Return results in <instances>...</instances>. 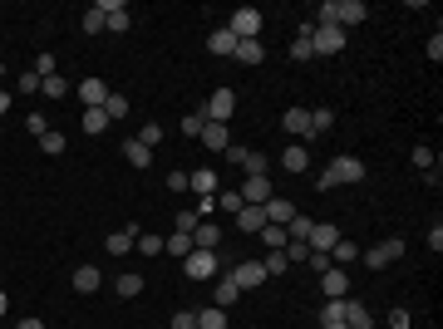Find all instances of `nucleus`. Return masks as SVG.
<instances>
[{"instance_id": "1", "label": "nucleus", "mask_w": 443, "mask_h": 329, "mask_svg": "<svg viewBox=\"0 0 443 329\" xmlns=\"http://www.w3.org/2000/svg\"><path fill=\"white\" fill-rule=\"evenodd\" d=\"M364 177V163L359 158H350V153H340V158H330V167L315 177V192H330V187H350V182H359Z\"/></svg>"}, {"instance_id": "2", "label": "nucleus", "mask_w": 443, "mask_h": 329, "mask_svg": "<svg viewBox=\"0 0 443 329\" xmlns=\"http://www.w3.org/2000/svg\"><path fill=\"white\" fill-rule=\"evenodd\" d=\"M369 15V5L364 0H320V10H315V25H359Z\"/></svg>"}, {"instance_id": "3", "label": "nucleus", "mask_w": 443, "mask_h": 329, "mask_svg": "<svg viewBox=\"0 0 443 329\" xmlns=\"http://www.w3.org/2000/svg\"><path fill=\"white\" fill-rule=\"evenodd\" d=\"M301 35L310 40L315 54H340V49H345V30H340V25H306Z\"/></svg>"}, {"instance_id": "4", "label": "nucleus", "mask_w": 443, "mask_h": 329, "mask_svg": "<svg viewBox=\"0 0 443 329\" xmlns=\"http://www.w3.org/2000/svg\"><path fill=\"white\" fill-rule=\"evenodd\" d=\"M182 270H187V280H212L222 270L217 250H192V255H182Z\"/></svg>"}, {"instance_id": "5", "label": "nucleus", "mask_w": 443, "mask_h": 329, "mask_svg": "<svg viewBox=\"0 0 443 329\" xmlns=\"http://www.w3.org/2000/svg\"><path fill=\"white\" fill-rule=\"evenodd\" d=\"M399 255H404V241H374V246L369 250H359V260H364V265H369V270H384V265H394Z\"/></svg>"}, {"instance_id": "6", "label": "nucleus", "mask_w": 443, "mask_h": 329, "mask_svg": "<svg viewBox=\"0 0 443 329\" xmlns=\"http://www.w3.org/2000/svg\"><path fill=\"white\" fill-rule=\"evenodd\" d=\"M202 113H207V123H232V113H237V88H217V93L202 103Z\"/></svg>"}, {"instance_id": "7", "label": "nucleus", "mask_w": 443, "mask_h": 329, "mask_svg": "<svg viewBox=\"0 0 443 329\" xmlns=\"http://www.w3.org/2000/svg\"><path fill=\"white\" fill-rule=\"evenodd\" d=\"M237 40H257L262 35V10H252V5H242L237 15H232V25H227Z\"/></svg>"}, {"instance_id": "8", "label": "nucleus", "mask_w": 443, "mask_h": 329, "mask_svg": "<svg viewBox=\"0 0 443 329\" xmlns=\"http://www.w3.org/2000/svg\"><path fill=\"white\" fill-rule=\"evenodd\" d=\"M99 10H104V30H114V35H124L133 25V15H129L124 0H99Z\"/></svg>"}, {"instance_id": "9", "label": "nucleus", "mask_w": 443, "mask_h": 329, "mask_svg": "<svg viewBox=\"0 0 443 329\" xmlns=\"http://www.w3.org/2000/svg\"><path fill=\"white\" fill-rule=\"evenodd\" d=\"M232 280H237L242 290H257L266 280V265L262 260H237V265H232Z\"/></svg>"}, {"instance_id": "10", "label": "nucleus", "mask_w": 443, "mask_h": 329, "mask_svg": "<svg viewBox=\"0 0 443 329\" xmlns=\"http://www.w3.org/2000/svg\"><path fill=\"white\" fill-rule=\"evenodd\" d=\"M320 290H325V300H350V275H345L340 265H330V270L320 275Z\"/></svg>"}, {"instance_id": "11", "label": "nucleus", "mask_w": 443, "mask_h": 329, "mask_svg": "<svg viewBox=\"0 0 443 329\" xmlns=\"http://www.w3.org/2000/svg\"><path fill=\"white\" fill-rule=\"evenodd\" d=\"M335 241H340V226H335V221H315V226H310V236H306L310 250H330Z\"/></svg>"}, {"instance_id": "12", "label": "nucleus", "mask_w": 443, "mask_h": 329, "mask_svg": "<svg viewBox=\"0 0 443 329\" xmlns=\"http://www.w3.org/2000/svg\"><path fill=\"white\" fill-rule=\"evenodd\" d=\"M242 202H247V206H266V202H271V177H247V182H242Z\"/></svg>"}, {"instance_id": "13", "label": "nucleus", "mask_w": 443, "mask_h": 329, "mask_svg": "<svg viewBox=\"0 0 443 329\" xmlns=\"http://www.w3.org/2000/svg\"><path fill=\"white\" fill-rule=\"evenodd\" d=\"M79 103H84V108H104V103H109V83L104 79H79Z\"/></svg>"}, {"instance_id": "14", "label": "nucleus", "mask_w": 443, "mask_h": 329, "mask_svg": "<svg viewBox=\"0 0 443 329\" xmlns=\"http://www.w3.org/2000/svg\"><path fill=\"white\" fill-rule=\"evenodd\" d=\"M192 246L197 250H217L222 246V226L217 221H197V226H192Z\"/></svg>"}, {"instance_id": "15", "label": "nucleus", "mask_w": 443, "mask_h": 329, "mask_svg": "<svg viewBox=\"0 0 443 329\" xmlns=\"http://www.w3.org/2000/svg\"><path fill=\"white\" fill-rule=\"evenodd\" d=\"M227 143H232V123H202V148L227 153Z\"/></svg>"}, {"instance_id": "16", "label": "nucleus", "mask_w": 443, "mask_h": 329, "mask_svg": "<svg viewBox=\"0 0 443 329\" xmlns=\"http://www.w3.org/2000/svg\"><path fill=\"white\" fill-rule=\"evenodd\" d=\"M262 211H266V226H291V216H296V206L286 202V197H271Z\"/></svg>"}, {"instance_id": "17", "label": "nucleus", "mask_w": 443, "mask_h": 329, "mask_svg": "<svg viewBox=\"0 0 443 329\" xmlns=\"http://www.w3.org/2000/svg\"><path fill=\"white\" fill-rule=\"evenodd\" d=\"M237 295H242V285H237V280H232V270H227V275L217 280V290H212V305H217V310H232V305H237Z\"/></svg>"}, {"instance_id": "18", "label": "nucleus", "mask_w": 443, "mask_h": 329, "mask_svg": "<svg viewBox=\"0 0 443 329\" xmlns=\"http://www.w3.org/2000/svg\"><path fill=\"white\" fill-rule=\"evenodd\" d=\"M345 325L350 329H374V315H369L364 300H345Z\"/></svg>"}, {"instance_id": "19", "label": "nucleus", "mask_w": 443, "mask_h": 329, "mask_svg": "<svg viewBox=\"0 0 443 329\" xmlns=\"http://www.w3.org/2000/svg\"><path fill=\"white\" fill-rule=\"evenodd\" d=\"M281 128H286V133H296V138H310V108H286Z\"/></svg>"}, {"instance_id": "20", "label": "nucleus", "mask_w": 443, "mask_h": 329, "mask_svg": "<svg viewBox=\"0 0 443 329\" xmlns=\"http://www.w3.org/2000/svg\"><path fill=\"white\" fill-rule=\"evenodd\" d=\"M187 187H197V197H212L217 192V172L212 167H197V172H187Z\"/></svg>"}, {"instance_id": "21", "label": "nucleus", "mask_w": 443, "mask_h": 329, "mask_svg": "<svg viewBox=\"0 0 443 329\" xmlns=\"http://www.w3.org/2000/svg\"><path fill=\"white\" fill-rule=\"evenodd\" d=\"M281 167H286V172H306V167H310V153H306V143H291V148L281 153Z\"/></svg>"}, {"instance_id": "22", "label": "nucleus", "mask_w": 443, "mask_h": 329, "mask_svg": "<svg viewBox=\"0 0 443 329\" xmlns=\"http://www.w3.org/2000/svg\"><path fill=\"white\" fill-rule=\"evenodd\" d=\"M262 226H266V211H262V206H242V211H237V231H252V236H257Z\"/></svg>"}, {"instance_id": "23", "label": "nucleus", "mask_w": 443, "mask_h": 329, "mask_svg": "<svg viewBox=\"0 0 443 329\" xmlns=\"http://www.w3.org/2000/svg\"><path fill=\"white\" fill-rule=\"evenodd\" d=\"M207 49L222 54V59H232V54H237V35H232V30H212V35H207Z\"/></svg>"}, {"instance_id": "24", "label": "nucleus", "mask_w": 443, "mask_h": 329, "mask_svg": "<svg viewBox=\"0 0 443 329\" xmlns=\"http://www.w3.org/2000/svg\"><path fill=\"white\" fill-rule=\"evenodd\" d=\"M99 285H104L99 265H79V270H74V290H79V295H94Z\"/></svg>"}, {"instance_id": "25", "label": "nucleus", "mask_w": 443, "mask_h": 329, "mask_svg": "<svg viewBox=\"0 0 443 329\" xmlns=\"http://www.w3.org/2000/svg\"><path fill=\"white\" fill-rule=\"evenodd\" d=\"M237 64H262L266 59V49H262V40H237V54H232Z\"/></svg>"}, {"instance_id": "26", "label": "nucleus", "mask_w": 443, "mask_h": 329, "mask_svg": "<svg viewBox=\"0 0 443 329\" xmlns=\"http://www.w3.org/2000/svg\"><path fill=\"white\" fill-rule=\"evenodd\" d=\"M354 255H359V250H354V241H345V236H340V241L330 246V265H340V270H345Z\"/></svg>"}, {"instance_id": "27", "label": "nucleus", "mask_w": 443, "mask_h": 329, "mask_svg": "<svg viewBox=\"0 0 443 329\" xmlns=\"http://www.w3.org/2000/svg\"><path fill=\"white\" fill-rule=\"evenodd\" d=\"M104 113H109V123H124V118H129V98H124V93H109Z\"/></svg>"}, {"instance_id": "28", "label": "nucleus", "mask_w": 443, "mask_h": 329, "mask_svg": "<svg viewBox=\"0 0 443 329\" xmlns=\"http://www.w3.org/2000/svg\"><path fill=\"white\" fill-rule=\"evenodd\" d=\"M257 236H262V246H266V250H281L286 241H291V236H286V226H262Z\"/></svg>"}, {"instance_id": "29", "label": "nucleus", "mask_w": 443, "mask_h": 329, "mask_svg": "<svg viewBox=\"0 0 443 329\" xmlns=\"http://www.w3.org/2000/svg\"><path fill=\"white\" fill-rule=\"evenodd\" d=\"M124 158H129L133 167H148V163H153V153H148V148H143L138 138H129V143H124Z\"/></svg>"}, {"instance_id": "30", "label": "nucleus", "mask_w": 443, "mask_h": 329, "mask_svg": "<svg viewBox=\"0 0 443 329\" xmlns=\"http://www.w3.org/2000/svg\"><path fill=\"white\" fill-rule=\"evenodd\" d=\"M40 93L44 98H64V93H69V79H64V74H49V79H40Z\"/></svg>"}, {"instance_id": "31", "label": "nucleus", "mask_w": 443, "mask_h": 329, "mask_svg": "<svg viewBox=\"0 0 443 329\" xmlns=\"http://www.w3.org/2000/svg\"><path fill=\"white\" fill-rule=\"evenodd\" d=\"M104 250H109V255H129V250H133V236H129V231H109Z\"/></svg>"}, {"instance_id": "32", "label": "nucleus", "mask_w": 443, "mask_h": 329, "mask_svg": "<svg viewBox=\"0 0 443 329\" xmlns=\"http://www.w3.org/2000/svg\"><path fill=\"white\" fill-rule=\"evenodd\" d=\"M197 329H227V310H217V305H207V310L197 315Z\"/></svg>"}, {"instance_id": "33", "label": "nucleus", "mask_w": 443, "mask_h": 329, "mask_svg": "<svg viewBox=\"0 0 443 329\" xmlns=\"http://www.w3.org/2000/svg\"><path fill=\"white\" fill-rule=\"evenodd\" d=\"M330 123H335V113H330V108H310V138L330 133Z\"/></svg>"}, {"instance_id": "34", "label": "nucleus", "mask_w": 443, "mask_h": 329, "mask_svg": "<svg viewBox=\"0 0 443 329\" xmlns=\"http://www.w3.org/2000/svg\"><path fill=\"white\" fill-rule=\"evenodd\" d=\"M247 177H271V172H266V167H271V158H266V153H247Z\"/></svg>"}, {"instance_id": "35", "label": "nucleus", "mask_w": 443, "mask_h": 329, "mask_svg": "<svg viewBox=\"0 0 443 329\" xmlns=\"http://www.w3.org/2000/svg\"><path fill=\"white\" fill-rule=\"evenodd\" d=\"M119 295H124V300H133V295H143V275H133V270H124V275H119Z\"/></svg>"}, {"instance_id": "36", "label": "nucleus", "mask_w": 443, "mask_h": 329, "mask_svg": "<svg viewBox=\"0 0 443 329\" xmlns=\"http://www.w3.org/2000/svg\"><path fill=\"white\" fill-rule=\"evenodd\" d=\"M40 153L59 158V153H64V133H54V128H49V133H40Z\"/></svg>"}, {"instance_id": "37", "label": "nucleus", "mask_w": 443, "mask_h": 329, "mask_svg": "<svg viewBox=\"0 0 443 329\" xmlns=\"http://www.w3.org/2000/svg\"><path fill=\"white\" fill-rule=\"evenodd\" d=\"M163 250H173V255H192V236H182V231H173V236H168V241H163Z\"/></svg>"}, {"instance_id": "38", "label": "nucleus", "mask_w": 443, "mask_h": 329, "mask_svg": "<svg viewBox=\"0 0 443 329\" xmlns=\"http://www.w3.org/2000/svg\"><path fill=\"white\" fill-rule=\"evenodd\" d=\"M133 250H138V255H163V236H148V231H143V236L133 241Z\"/></svg>"}, {"instance_id": "39", "label": "nucleus", "mask_w": 443, "mask_h": 329, "mask_svg": "<svg viewBox=\"0 0 443 329\" xmlns=\"http://www.w3.org/2000/svg\"><path fill=\"white\" fill-rule=\"evenodd\" d=\"M345 320V300H325V310H320V325H340Z\"/></svg>"}, {"instance_id": "40", "label": "nucleus", "mask_w": 443, "mask_h": 329, "mask_svg": "<svg viewBox=\"0 0 443 329\" xmlns=\"http://www.w3.org/2000/svg\"><path fill=\"white\" fill-rule=\"evenodd\" d=\"M109 128V113L104 108H84V133H104Z\"/></svg>"}, {"instance_id": "41", "label": "nucleus", "mask_w": 443, "mask_h": 329, "mask_svg": "<svg viewBox=\"0 0 443 329\" xmlns=\"http://www.w3.org/2000/svg\"><path fill=\"white\" fill-rule=\"evenodd\" d=\"M138 143H143V148L153 153V148L163 143V128H158V123H143V128H138Z\"/></svg>"}, {"instance_id": "42", "label": "nucleus", "mask_w": 443, "mask_h": 329, "mask_svg": "<svg viewBox=\"0 0 443 329\" xmlns=\"http://www.w3.org/2000/svg\"><path fill=\"white\" fill-rule=\"evenodd\" d=\"M202 123H207V113H202V103H197V113L182 118V133H187V138H202Z\"/></svg>"}, {"instance_id": "43", "label": "nucleus", "mask_w": 443, "mask_h": 329, "mask_svg": "<svg viewBox=\"0 0 443 329\" xmlns=\"http://www.w3.org/2000/svg\"><path fill=\"white\" fill-rule=\"evenodd\" d=\"M79 25H84V35H99V30H104V10H99V5H89Z\"/></svg>"}, {"instance_id": "44", "label": "nucleus", "mask_w": 443, "mask_h": 329, "mask_svg": "<svg viewBox=\"0 0 443 329\" xmlns=\"http://www.w3.org/2000/svg\"><path fill=\"white\" fill-rule=\"evenodd\" d=\"M266 275H281V270H286V265H291V260H286V250H266Z\"/></svg>"}, {"instance_id": "45", "label": "nucleus", "mask_w": 443, "mask_h": 329, "mask_svg": "<svg viewBox=\"0 0 443 329\" xmlns=\"http://www.w3.org/2000/svg\"><path fill=\"white\" fill-rule=\"evenodd\" d=\"M242 206H247V202H242V192H222V197H217V211H232V216H237Z\"/></svg>"}, {"instance_id": "46", "label": "nucleus", "mask_w": 443, "mask_h": 329, "mask_svg": "<svg viewBox=\"0 0 443 329\" xmlns=\"http://www.w3.org/2000/svg\"><path fill=\"white\" fill-rule=\"evenodd\" d=\"M306 265L315 270V275H325V270H330V250H310V255H306Z\"/></svg>"}, {"instance_id": "47", "label": "nucleus", "mask_w": 443, "mask_h": 329, "mask_svg": "<svg viewBox=\"0 0 443 329\" xmlns=\"http://www.w3.org/2000/svg\"><path fill=\"white\" fill-rule=\"evenodd\" d=\"M409 158H414V167H419V172H429V167H434V148H424V143H419Z\"/></svg>"}, {"instance_id": "48", "label": "nucleus", "mask_w": 443, "mask_h": 329, "mask_svg": "<svg viewBox=\"0 0 443 329\" xmlns=\"http://www.w3.org/2000/svg\"><path fill=\"white\" fill-rule=\"evenodd\" d=\"M291 59H301V64H306V59H315V49H310L306 35H296V44H291Z\"/></svg>"}, {"instance_id": "49", "label": "nucleus", "mask_w": 443, "mask_h": 329, "mask_svg": "<svg viewBox=\"0 0 443 329\" xmlns=\"http://www.w3.org/2000/svg\"><path fill=\"white\" fill-rule=\"evenodd\" d=\"M197 221H202L197 211H177V231H182V236H192V226H197Z\"/></svg>"}, {"instance_id": "50", "label": "nucleus", "mask_w": 443, "mask_h": 329, "mask_svg": "<svg viewBox=\"0 0 443 329\" xmlns=\"http://www.w3.org/2000/svg\"><path fill=\"white\" fill-rule=\"evenodd\" d=\"M281 250H286V260H306V255H310V246H306V241H286Z\"/></svg>"}, {"instance_id": "51", "label": "nucleus", "mask_w": 443, "mask_h": 329, "mask_svg": "<svg viewBox=\"0 0 443 329\" xmlns=\"http://www.w3.org/2000/svg\"><path fill=\"white\" fill-rule=\"evenodd\" d=\"M35 74H40V79L54 74V54H35Z\"/></svg>"}, {"instance_id": "52", "label": "nucleus", "mask_w": 443, "mask_h": 329, "mask_svg": "<svg viewBox=\"0 0 443 329\" xmlns=\"http://www.w3.org/2000/svg\"><path fill=\"white\" fill-rule=\"evenodd\" d=\"M173 329H197V315H192V310H177V315H173Z\"/></svg>"}, {"instance_id": "53", "label": "nucleus", "mask_w": 443, "mask_h": 329, "mask_svg": "<svg viewBox=\"0 0 443 329\" xmlns=\"http://www.w3.org/2000/svg\"><path fill=\"white\" fill-rule=\"evenodd\" d=\"M389 329H409V310H404V305L389 310Z\"/></svg>"}, {"instance_id": "54", "label": "nucleus", "mask_w": 443, "mask_h": 329, "mask_svg": "<svg viewBox=\"0 0 443 329\" xmlns=\"http://www.w3.org/2000/svg\"><path fill=\"white\" fill-rule=\"evenodd\" d=\"M20 93H40V74H35V69L20 74Z\"/></svg>"}, {"instance_id": "55", "label": "nucleus", "mask_w": 443, "mask_h": 329, "mask_svg": "<svg viewBox=\"0 0 443 329\" xmlns=\"http://www.w3.org/2000/svg\"><path fill=\"white\" fill-rule=\"evenodd\" d=\"M247 153H252V148H242V143H227V158H232V163H237V167L247 163Z\"/></svg>"}, {"instance_id": "56", "label": "nucleus", "mask_w": 443, "mask_h": 329, "mask_svg": "<svg viewBox=\"0 0 443 329\" xmlns=\"http://www.w3.org/2000/svg\"><path fill=\"white\" fill-rule=\"evenodd\" d=\"M168 192H187V172H168Z\"/></svg>"}, {"instance_id": "57", "label": "nucleus", "mask_w": 443, "mask_h": 329, "mask_svg": "<svg viewBox=\"0 0 443 329\" xmlns=\"http://www.w3.org/2000/svg\"><path fill=\"white\" fill-rule=\"evenodd\" d=\"M429 59H434V64L443 59V35H439V30H434V40H429Z\"/></svg>"}, {"instance_id": "58", "label": "nucleus", "mask_w": 443, "mask_h": 329, "mask_svg": "<svg viewBox=\"0 0 443 329\" xmlns=\"http://www.w3.org/2000/svg\"><path fill=\"white\" fill-rule=\"evenodd\" d=\"M429 250H443V226H439V221L429 226Z\"/></svg>"}, {"instance_id": "59", "label": "nucleus", "mask_w": 443, "mask_h": 329, "mask_svg": "<svg viewBox=\"0 0 443 329\" xmlns=\"http://www.w3.org/2000/svg\"><path fill=\"white\" fill-rule=\"evenodd\" d=\"M25 128H30V133H35V138H40V133H49V123H44L40 113H30V123H25Z\"/></svg>"}, {"instance_id": "60", "label": "nucleus", "mask_w": 443, "mask_h": 329, "mask_svg": "<svg viewBox=\"0 0 443 329\" xmlns=\"http://www.w3.org/2000/svg\"><path fill=\"white\" fill-rule=\"evenodd\" d=\"M5 113H10V93L0 88V118H5Z\"/></svg>"}, {"instance_id": "61", "label": "nucleus", "mask_w": 443, "mask_h": 329, "mask_svg": "<svg viewBox=\"0 0 443 329\" xmlns=\"http://www.w3.org/2000/svg\"><path fill=\"white\" fill-rule=\"evenodd\" d=\"M15 329H44V325H40V320H20Z\"/></svg>"}, {"instance_id": "62", "label": "nucleus", "mask_w": 443, "mask_h": 329, "mask_svg": "<svg viewBox=\"0 0 443 329\" xmlns=\"http://www.w3.org/2000/svg\"><path fill=\"white\" fill-rule=\"evenodd\" d=\"M5 310H10V295H5V290H0V320H5Z\"/></svg>"}, {"instance_id": "63", "label": "nucleus", "mask_w": 443, "mask_h": 329, "mask_svg": "<svg viewBox=\"0 0 443 329\" xmlns=\"http://www.w3.org/2000/svg\"><path fill=\"white\" fill-rule=\"evenodd\" d=\"M320 329H350V325H345V320H340V325H320Z\"/></svg>"}, {"instance_id": "64", "label": "nucleus", "mask_w": 443, "mask_h": 329, "mask_svg": "<svg viewBox=\"0 0 443 329\" xmlns=\"http://www.w3.org/2000/svg\"><path fill=\"white\" fill-rule=\"evenodd\" d=\"M0 74H5V59H0Z\"/></svg>"}]
</instances>
